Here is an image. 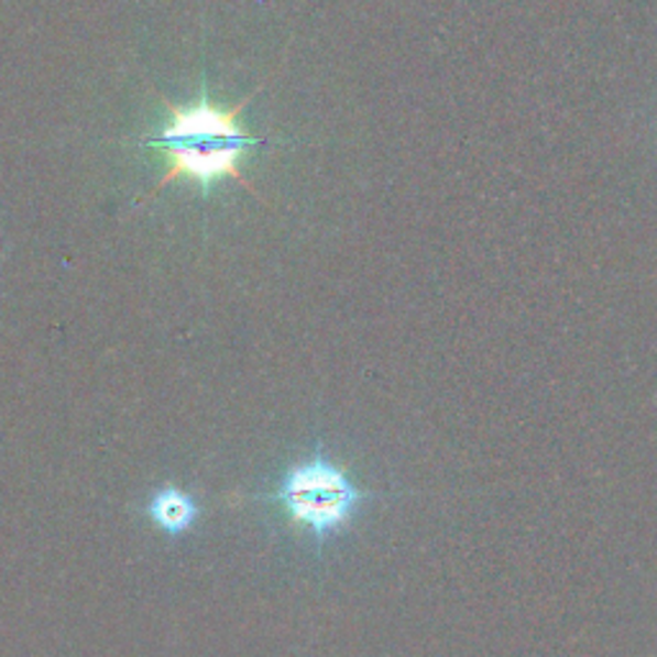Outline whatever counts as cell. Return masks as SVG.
<instances>
[{"label": "cell", "instance_id": "cell-1", "mask_svg": "<svg viewBox=\"0 0 657 657\" xmlns=\"http://www.w3.org/2000/svg\"><path fill=\"white\" fill-rule=\"evenodd\" d=\"M252 98L254 92L231 108L213 106L206 98V92L200 96L198 103L190 106H175L162 98L169 111V119L165 129L157 136L146 139L144 144L165 152L167 169L150 196H144V200L157 196L169 183L190 180L208 190L223 177L237 180L252 196H260L258 188L247 183V177L242 175V160L247 157V150L262 142V139L247 134L242 123H239V113L244 111V106Z\"/></svg>", "mask_w": 657, "mask_h": 657}, {"label": "cell", "instance_id": "cell-3", "mask_svg": "<svg viewBox=\"0 0 657 657\" xmlns=\"http://www.w3.org/2000/svg\"><path fill=\"white\" fill-rule=\"evenodd\" d=\"M152 516L162 529L185 532L196 519V506L180 491H162L152 501Z\"/></svg>", "mask_w": 657, "mask_h": 657}, {"label": "cell", "instance_id": "cell-2", "mask_svg": "<svg viewBox=\"0 0 657 657\" xmlns=\"http://www.w3.org/2000/svg\"><path fill=\"white\" fill-rule=\"evenodd\" d=\"M281 501L293 519L306 524L316 535H327L350 519L360 493L337 466L314 458L285 475Z\"/></svg>", "mask_w": 657, "mask_h": 657}]
</instances>
